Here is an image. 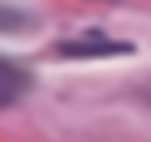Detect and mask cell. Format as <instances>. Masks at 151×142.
<instances>
[{
    "instance_id": "obj_1",
    "label": "cell",
    "mask_w": 151,
    "mask_h": 142,
    "mask_svg": "<svg viewBox=\"0 0 151 142\" xmlns=\"http://www.w3.org/2000/svg\"><path fill=\"white\" fill-rule=\"evenodd\" d=\"M125 52H129V43H112V39H99V35L56 43V56H69V60H86V56H125Z\"/></svg>"
},
{
    "instance_id": "obj_2",
    "label": "cell",
    "mask_w": 151,
    "mask_h": 142,
    "mask_svg": "<svg viewBox=\"0 0 151 142\" xmlns=\"http://www.w3.org/2000/svg\"><path fill=\"white\" fill-rule=\"evenodd\" d=\"M26 91H30V78H26V69H22V65H13L9 56H0V108L17 103Z\"/></svg>"
},
{
    "instance_id": "obj_3",
    "label": "cell",
    "mask_w": 151,
    "mask_h": 142,
    "mask_svg": "<svg viewBox=\"0 0 151 142\" xmlns=\"http://www.w3.org/2000/svg\"><path fill=\"white\" fill-rule=\"evenodd\" d=\"M26 26V13L13 9V4H0V30H22Z\"/></svg>"
}]
</instances>
